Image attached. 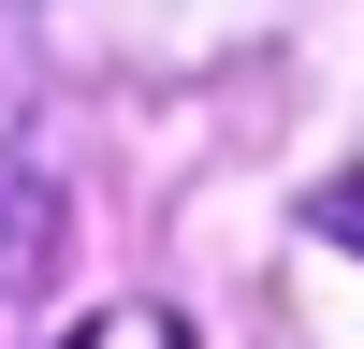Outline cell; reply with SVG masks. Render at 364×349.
<instances>
[{"label": "cell", "instance_id": "1", "mask_svg": "<svg viewBox=\"0 0 364 349\" xmlns=\"http://www.w3.org/2000/svg\"><path fill=\"white\" fill-rule=\"evenodd\" d=\"M321 233H336V248L364 262V174H336V189H321Z\"/></svg>", "mask_w": 364, "mask_h": 349}]
</instances>
